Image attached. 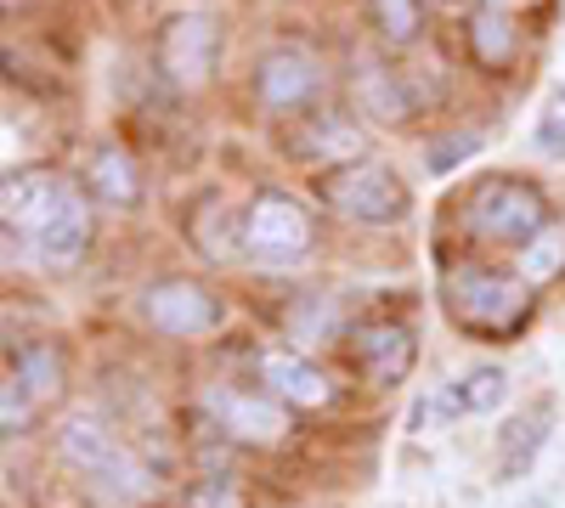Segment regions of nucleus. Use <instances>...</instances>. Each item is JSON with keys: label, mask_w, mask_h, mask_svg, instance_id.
<instances>
[{"label": "nucleus", "mask_w": 565, "mask_h": 508, "mask_svg": "<svg viewBox=\"0 0 565 508\" xmlns=\"http://www.w3.org/2000/svg\"><path fill=\"white\" fill-rule=\"evenodd\" d=\"M469 52H476V63H487V68H503L514 57V23L498 7H481L476 23H469Z\"/></svg>", "instance_id": "nucleus-17"}, {"label": "nucleus", "mask_w": 565, "mask_h": 508, "mask_svg": "<svg viewBox=\"0 0 565 508\" xmlns=\"http://www.w3.org/2000/svg\"><path fill=\"white\" fill-rule=\"evenodd\" d=\"M159 63L164 74L181 85V90H193L215 74L221 63V23L210 12H181L164 23V40H159Z\"/></svg>", "instance_id": "nucleus-6"}, {"label": "nucleus", "mask_w": 565, "mask_h": 508, "mask_svg": "<svg viewBox=\"0 0 565 508\" xmlns=\"http://www.w3.org/2000/svg\"><path fill=\"white\" fill-rule=\"evenodd\" d=\"M306 148L322 159V164H345V159H362L367 148V136L351 130L345 119H311V136H306Z\"/></svg>", "instance_id": "nucleus-19"}, {"label": "nucleus", "mask_w": 565, "mask_h": 508, "mask_svg": "<svg viewBox=\"0 0 565 508\" xmlns=\"http://www.w3.org/2000/svg\"><path fill=\"white\" fill-rule=\"evenodd\" d=\"M548 424H554V401H537L503 430V441H498V480H521L532 469V457L548 441Z\"/></svg>", "instance_id": "nucleus-12"}, {"label": "nucleus", "mask_w": 565, "mask_h": 508, "mask_svg": "<svg viewBox=\"0 0 565 508\" xmlns=\"http://www.w3.org/2000/svg\"><path fill=\"white\" fill-rule=\"evenodd\" d=\"M317 85H322V68H317L306 52H295V45L266 52L260 68H255V97H260L266 108H277V114L306 108V102L317 97Z\"/></svg>", "instance_id": "nucleus-8"}, {"label": "nucleus", "mask_w": 565, "mask_h": 508, "mask_svg": "<svg viewBox=\"0 0 565 508\" xmlns=\"http://www.w3.org/2000/svg\"><path fill=\"white\" fill-rule=\"evenodd\" d=\"M63 193L68 187L57 175H7V226H29V233H40V226L57 215Z\"/></svg>", "instance_id": "nucleus-14"}, {"label": "nucleus", "mask_w": 565, "mask_h": 508, "mask_svg": "<svg viewBox=\"0 0 565 508\" xmlns=\"http://www.w3.org/2000/svg\"><path fill=\"white\" fill-rule=\"evenodd\" d=\"M57 452L68 457L79 475H90V480H97L103 469H114L119 457H125L119 435L97 419V412H74V419H63V430H57Z\"/></svg>", "instance_id": "nucleus-11"}, {"label": "nucleus", "mask_w": 565, "mask_h": 508, "mask_svg": "<svg viewBox=\"0 0 565 508\" xmlns=\"http://www.w3.org/2000/svg\"><path fill=\"white\" fill-rule=\"evenodd\" d=\"M260 379H266V390L282 407H322L328 396H334V385H328L322 367L295 356V350H266L260 356Z\"/></svg>", "instance_id": "nucleus-10"}, {"label": "nucleus", "mask_w": 565, "mask_h": 508, "mask_svg": "<svg viewBox=\"0 0 565 508\" xmlns=\"http://www.w3.org/2000/svg\"><path fill=\"white\" fill-rule=\"evenodd\" d=\"M181 508H249V502H244V491L232 486V480H204V486L186 491Z\"/></svg>", "instance_id": "nucleus-25"}, {"label": "nucleus", "mask_w": 565, "mask_h": 508, "mask_svg": "<svg viewBox=\"0 0 565 508\" xmlns=\"http://www.w3.org/2000/svg\"><path fill=\"white\" fill-rule=\"evenodd\" d=\"M221 294H210L204 283H193V277H164V283L148 289V322L159 334H175V339H204L221 328Z\"/></svg>", "instance_id": "nucleus-5"}, {"label": "nucleus", "mask_w": 565, "mask_h": 508, "mask_svg": "<svg viewBox=\"0 0 565 508\" xmlns=\"http://www.w3.org/2000/svg\"><path fill=\"white\" fill-rule=\"evenodd\" d=\"M322 198L362 226H391L407 215V187L391 164H345L322 181Z\"/></svg>", "instance_id": "nucleus-3"}, {"label": "nucleus", "mask_w": 565, "mask_h": 508, "mask_svg": "<svg viewBox=\"0 0 565 508\" xmlns=\"http://www.w3.org/2000/svg\"><path fill=\"white\" fill-rule=\"evenodd\" d=\"M244 249L249 260H266V266H289L311 249V215L300 198L289 193H260L244 215Z\"/></svg>", "instance_id": "nucleus-4"}, {"label": "nucleus", "mask_w": 565, "mask_h": 508, "mask_svg": "<svg viewBox=\"0 0 565 508\" xmlns=\"http://www.w3.org/2000/svg\"><path fill=\"white\" fill-rule=\"evenodd\" d=\"M509 401V374L503 367H476V374L463 379V407L469 412H498Z\"/></svg>", "instance_id": "nucleus-21"}, {"label": "nucleus", "mask_w": 565, "mask_h": 508, "mask_svg": "<svg viewBox=\"0 0 565 508\" xmlns=\"http://www.w3.org/2000/svg\"><path fill=\"white\" fill-rule=\"evenodd\" d=\"M90 193H97L108 209H136V198H141L136 164L119 148H103L97 159H90Z\"/></svg>", "instance_id": "nucleus-15"}, {"label": "nucleus", "mask_w": 565, "mask_h": 508, "mask_svg": "<svg viewBox=\"0 0 565 508\" xmlns=\"http://www.w3.org/2000/svg\"><path fill=\"white\" fill-rule=\"evenodd\" d=\"M367 23L385 45H413L424 34V0H367Z\"/></svg>", "instance_id": "nucleus-16"}, {"label": "nucleus", "mask_w": 565, "mask_h": 508, "mask_svg": "<svg viewBox=\"0 0 565 508\" xmlns=\"http://www.w3.org/2000/svg\"><path fill=\"white\" fill-rule=\"evenodd\" d=\"M34 238H40V255L52 260V266H74L85 255V244H90V209H85V198L79 193H63L57 215L45 220Z\"/></svg>", "instance_id": "nucleus-13"}, {"label": "nucleus", "mask_w": 565, "mask_h": 508, "mask_svg": "<svg viewBox=\"0 0 565 508\" xmlns=\"http://www.w3.org/2000/svg\"><path fill=\"white\" fill-rule=\"evenodd\" d=\"M351 350L362 361V374L373 385H402L413 374V334L402 328V322H367V328L351 334Z\"/></svg>", "instance_id": "nucleus-9"}, {"label": "nucleus", "mask_w": 565, "mask_h": 508, "mask_svg": "<svg viewBox=\"0 0 565 508\" xmlns=\"http://www.w3.org/2000/svg\"><path fill=\"white\" fill-rule=\"evenodd\" d=\"M537 148H543L548 159H565V119H559V114H548V119L537 125Z\"/></svg>", "instance_id": "nucleus-27"}, {"label": "nucleus", "mask_w": 565, "mask_h": 508, "mask_svg": "<svg viewBox=\"0 0 565 508\" xmlns=\"http://www.w3.org/2000/svg\"><path fill=\"white\" fill-rule=\"evenodd\" d=\"M476 148H481L476 136H441V142L424 148V170H430V175H447V170H458V159H469Z\"/></svg>", "instance_id": "nucleus-24"}, {"label": "nucleus", "mask_w": 565, "mask_h": 508, "mask_svg": "<svg viewBox=\"0 0 565 508\" xmlns=\"http://www.w3.org/2000/svg\"><path fill=\"white\" fill-rule=\"evenodd\" d=\"M199 407L210 412V419L221 424V435L232 441H255V446H277L282 435H289V412H282V401H266V396H249V390H204Z\"/></svg>", "instance_id": "nucleus-7"}, {"label": "nucleus", "mask_w": 565, "mask_h": 508, "mask_svg": "<svg viewBox=\"0 0 565 508\" xmlns=\"http://www.w3.org/2000/svg\"><path fill=\"white\" fill-rule=\"evenodd\" d=\"M12 374L34 390V401L57 396V385H63V367H57V350H52V345H34V350H23V361L12 367Z\"/></svg>", "instance_id": "nucleus-20"}, {"label": "nucleus", "mask_w": 565, "mask_h": 508, "mask_svg": "<svg viewBox=\"0 0 565 508\" xmlns=\"http://www.w3.org/2000/svg\"><path fill=\"white\" fill-rule=\"evenodd\" d=\"M29 419H34V390H29L18 374H7V396H0V424H7V435H23Z\"/></svg>", "instance_id": "nucleus-23"}, {"label": "nucleus", "mask_w": 565, "mask_h": 508, "mask_svg": "<svg viewBox=\"0 0 565 508\" xmlns=\"http://www.w3.org/2000/svg\"><path fill=\"white\" fill-rule=\"evenodd\" d=\"M199 7H204V0H199Z\"/></svg>", "instance_id": "nucleus-28"}, {"label": "nucleus", "mask_w": 565, "mask_h": 508, "mask_svg": "<svg viewBox=\"0 0 565 508\" xmlns=\"http://www.w3.org/2000/svg\"><path fill=\"white\" fill-rule=\"evenodd\" d=\"M356 102L373 114V119H385V125H396V119H407V90H402V79L396 74H385V68H367V74H356Z\"/></svg>", "instance_id": "nucleus-18"}, {"label": "nucleus", "mask_w": 565, "mask_h": 508, "mask_svg": "<svg viewBox=\"0 0 565 508\" xmlns=\"http://www.w3.org/2000/svg\"><path fill=\"white\" fill-rule=\"evenodd\" d=\"M458 412H469V407H463V379H458V385H441L430 401H424L418 419H430V424H452Z\"/></svg>", "instance_id": "nucleus-26"}, {"label": "nucleus", "mask_w": 565, "mask_h": 508, "mask_svg": "<svg viewBox=\"0 0 565 508\" xmlns=\"http://www.w3.org/2000/svg\"><path fill=\"white\" fill-rule=\"evenodd\" d=\"M447 305L463 328L509 334V328H521L532 289L521 277H503V271H487V266H458V271H447Z\"/></svg>", "instance_id": "nucleus-1"}, {"label": "nucleus", "mask_w": 565, "mask_h": 508, "mask_svg": "<svg viewBox=\"0 0 565 508\" xmlns=\"http://www.w3.org/2000/svg\"><path fill=\"white\" fill-rule=\"evenodd\" d=\"M469 226H476L481 238H492V244L526 249L548 226V204H543L537 187H526V181L492 175V181H481V187H476V198H469Z\"/></svg>", "instance_id": "nucleus-2"}, {"label": "nucleus", "mask_w": 565, "mask_h": 508, "mask_svg": "<svg viewBox=\"0 0 565 508\" xmlns=\"http://www.w3.org/2000/svg\"><path fill=\"white\" fill-rule=\"evenodd\" d=\"M559 255H565V238L543 226V233L521 249V277H526V283H543V277H554V271H559Z\"/></svg>", "instance_id": "nucleus-22"}]
</instances>
